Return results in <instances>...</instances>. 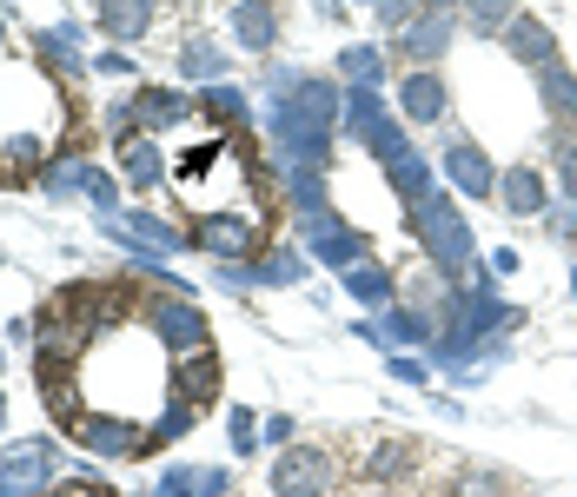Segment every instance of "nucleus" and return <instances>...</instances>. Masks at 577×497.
<instances>
[{"mask_svg": "<svg viewBox=\"0 0 577 497\" xmlns=\"http://www.w3.org/2000/svg\"><path fill=\"white\" fill-rule=\"evenodd\" d=\"M412 239H419V252H425L439 272H472V266H478L472 219H465L458 199H445V193H425V199L412 206Z\"/></svg>", "mask_w": 577, "mask_h": 497, "instance_id": "1", "label": "nucleus"}, {"mask_svg": "<svg viewBox=\"0 0 577 497\" xmlns=\"http://www.w3.org/2000/svg\"><path fill=\"white\" fill-rule=\"evenodd\" d=\"M346 139H359L379 166H392L399 153H412L405 146V120H392V106L379 100V86H346Z\"/></svg>", "mask_w": 577, "mask_h": 497, "instance_id": "2", "label": "nucleus"}, {"mask_svg": "<svg viewBox=\"0 0 577 497\" xmlns=\"http://www.w3.org/2000/svg\"><path fill=\"white\" fill-rule=\"evenodd\" d=\"M53 465H60V445L53 438H27L0 458V497H47L53 491Z\"/></svg>", "mask_w": 577, "mask_h": 497, "instance_id": "3", "label": "nucleus"}, {"mask_svg": "<svg viewBox=\"0 0 577 497\" xmlns=\"http://www.w3.org/2000/svg\"><path fill=\"white\" fill-rule=\"evenodd\" d=\"M306 246H312V259H326V266H359V259H372V246H365V232L359 226H346L332 206H319V213H306Z\"/></svg>", "mask_w": 577, "mask_h": 497, "instance_id": "4", "label": "nucleus"}, {"mask_svg": "<svg viewBox=\"0 0 577 497\" xmlns=\"http://www.w3.org/2000/svg\"><path fill=\"white\" fill-rule=\"evenodd\" d=\"M326 491H332V452H319V445L279 452V465H272V497H326Z\"/></svg>", "mask_w": 577, "mask_h": 497, "instance_id": "5", "label": "nucleus"}, {"mask_svg": "<svg viewBox=\"0 0 577 497\" xmlns=\"http://www.w3.org/2000/svg\"><path fill=\"white\" fill-rule=\"evenodd\" d=\"M213 259H259V246H266V232H259V219L253 213H206L199 219V232H193Z\"/></svg>", "mask_w": 577, "mask_h": 497, "instance_id": "6", "label": "nucleus"}, {"mask_svg": "<svg viewBox=\"0 0 577 497\" xmlns=\"http://www.w3.org/2000/svg\"><path fill=\"white\" fill-rule=\"evenodd\" d=\"M153 339L166 345V352H199L206 345V306H193L186 292H173V299H153Z\"/></svg>", "mask_w": 577, "mask_h": 497, "instance_id": "7", "label": "nucleus"}, {"mask_svg": "<svg viewBox=\"0 0 577 497\" xmlns=\"http://www.w3.org/2000/svg\"><path fill=\"white\" fill-rule=\"evenodd\" d=\"M73 438L93 452V458H106V465H120V458H133V452H146V432L133 425V418H120V412H100V418H73Z\"/></svg>", "mask_w": 577, "mask_h": 497, "instance_id": "8", "label": "nucleus"}, {"mask_svg": "<svg viewBox=\"0 0 577 497\" xmlns=\"http://www.w3.org/2000/svg\"><path fill=\"white\" fill-rule=\"evenodd\" d=\"M40 193L47 199H66V193H86L100 213H113L120 206V186H113V173H100L93 159H60L53 173H40Z\"/></svg>", "mask_w": 577, "mask_h": 497, "instance_id": "9", "label": "nucleus"}, {"mask_svg": "<svg viewBox=\"0 0 577 497\" xmlns=\"http://www.w3.org/2000/svg\"><path fill=\"white\" fill-rule=\"evenodd\" d=\"M445 113H452L445 80H439L432 66H412V73L399 80V120H412V126H439Z\"/></svg>", "mask_w": 577, "mask_h": 497, "instance_id": "10", "label": "nucleus"}, {"mask_svg": "<svg viewBox=\"0 0 577 497\" xmlns=\"http://www.w3.org/2000/svg\"><path fill=\"white\" fill-rule=\"evenodd\" d=\"M452 33H458V13H439V7H425L419 20H405V33H399V53H405L412 66H432V60H445Z\"/></svg>", "mask_w": 577, "mask_h": 497, "instance_id": "11", "label": "nucleus"}, {"mask_svg": "<svg viewBox=\"0 0 577 497\" xmlns=\"http://www.w3.org/2000/svg\"><path fill=\"white\" fill-rule=\"evenodd\" d=\"M126 106H133V133H166V126H179L193 113V100L179 86H140Z\"/></svg>", "mask_w": 577, "mask_h": 497, "instance_id": "12", "label": "nucleus"}, {"mask_svg": "<svg viewBox=\"0 0 577 497\" xmlns=\"http://www.w3.org/2000/svg\"><path fill=\"white\" fill-rule=\"evenodd\" d=\"M445 173H452V186H458L465 199L498 193V166H492L485 146H472V139H452V146H445Z\"/></svg>", "mask_w": 577, "mask_h": 497, "instance_id": "13", "label": "nucleus"}, {"mask_svg": "<svg viewBox=\"0 0 577 497\" xmlns=\"http://www.w3.org/2000/svg\"><path fill=\"white\" fill-rule=\"evenodd\" d=\"M505 53H512V60H525V66H552V60H558V40H552V27H545V20L512 13V20H505Z\"/></svg>", "mask_w": 577, "mask_h": 497, "instance_id": "14", "label": "nucleus"}, {"mask_svg": "<svg viewBox=\"0 0 577 497\" xmlns=\"http://www.w3.org/2000/svg\"><path fill=\"white\" fill-rule=\"evenodd\" d=\"M33 40H40V60H47L60 80H80V73L93 66V60L80 53V27H66V20H60V27H40Z\"/></svg>", "mask_w": 577, "mask_h": 497, "instance_id": "15", "label": "nucleus"}, {"mask_svg": "<svg viewBox=\"0 0 577 497\" xmlns=\"http://www.w3.org/2000/svg\"><path fill=\"white\" fill-rule=\"evenodd\" d=\"M179 359H186V365H179V379H173V398L199 412V405L219 392V359H213L206 345H199V352H179Z\"/></svg>", "mask_w": 577, "mask_h": 497, "instance_id": "16", "label": "nucleus"}, {"mask_svg": "<svg viewBox=\"0 0 577 497\" xmlns=\"http://www.w3.org/2000/svg\"><path fill=\"white\" fill-rule=\"evenodd\" d=\"M498 206H505V213H545V206H552V199H545V173H538V166L498 173Z\"/></svg>", "mask_w": 577, "mask_h": 497, "instance_id": "17", "label": "nucleus"}, {"mask_svg": "<svg viewBox=\"0 0 577 497\" xmlns=\"http://www.w3.org/2000/svg\"><path fill=\"white\" fill-rule=\"evenodd\" d=\"M153 13H159V0H100V33L106 40H140L153 27Z\"/></svg>", "mask_w": 577, "mask_h": 497, "instance_id": "18", "label": "nucleus"}, {"mask_svg": "<svg viewBox=\"0 0 577 497\" xmlns=\"http://www.w3.org/2000/svg\"><path fill=\"white\" fill-rule=\"evenodd\" d=\"M346 292H352L359 306H372V312H385V306H399V299H392L399 286H392V272H385L379 259H359V266H346Z\"/></svg>", "mask_w": 577, "mask_h": 497, "instance_id": "19", "label": "nucleus"}, {"mask_svg": "<svg viewBox=\"0 0 577 497\" xmlns=\"http://www.w3.org/2000/svg\"><path fill=\"white\" fill-rule=\"evenodd\" d=\"M233 33H239V46L266 53V46L279 40V13H272L266 0H239V7H233Z\"/></svg>", "mask_w": 577, "mask_h": 497, "instance_id": "20", "label": "nucleus"}, {"mask_svg": "<svg viewBox=\"0 0 577 497\" xmlns=\"http://www.w3.org/2000/svg\"><path fill=\"white\" fill-rule=\"evenodd\" d=\"M113 232L126 239V246H159V252H186V232H173L166 219H153V213H126V219H113Z\"/></svg>", "mask_w": 577, "mask_h": 497, "instance_id": "21", "label": "nucleus"}, {"mask_svg": "<svg viewBox=\"0 0 577 497\" xmlns=\"http://www.w3.org/2000/svg\"><path fill=\"white\" fill-rule=\"evenodd\" d=\"M385 179H392V193H399V199H412V206L432 193V166H425L419 153H399V159L385 166Z\"/></svg>", "mask_w": 577, "mask_h": 497, "instance_id": "22", "label": "nucleus"}, {"mask_svg": "<svg viewBox=\"0 0 577 497\" xmlns=\"http://www.w3.org/2000/svg\"><path fill=\"white\" fill-rule=\"evenodd\" d=\"M385 339H405V345H439V325H432V312L385 306Z\"/></svg>", "mask_w": 577, "mask_h": 497, "instance_id": "23", "label": "nucleus"}, {"mask_svg": "<svg viewBox=\"0 0 577 497\" xmlns=\"http://www.w3.org/2000/svg\"><path fill=\"white\" fill-rule=\"evenodd\" d=\"M538 80H545V106L558 113V120H577V73L571 66H538Z\"/></svg>", "mask_w": 577, "mask_h": 497, "instance_id": "24", "label": "nucleus"}, {"mask_svg": "<svg viewBox=\"0 0 577 497\" xmlns=\"http://www.w3.org/2000/svg\"><path fill=\"white\" fill-rule=\"evenodd\" d=\"M199 106H206L213 120H233V126H246V120H253V100H246L239 86H226V80H213V86L199 93Z\"/></svg>", "mask_w": 577, "mask_h": 497, "instance_id": "25", "label": "nucleus"}, {"mask_svg": "<svg viewBox=\"0 0 577 497\" xmlns=\"http://www.w3.org/2000/svg\"><path fill=\"white\" fill-rule=\"evenodd\" d=\"M339 73H346L352 86H379V80H385V53H379V46H346V53H339Z\"/></svg>", "mask_w": 577, "mask_h": 497, "instance_id": "26", "label": "nucleus"}, {"mask_svg": "<svg viewBox=\"0 0 577 497\" xmlns=\"http://www.w3.org/2000/svg\"><path fill=\"white\" fill-rule=\"evenodd\" d=\"M126 173H133V186H153V179H166V159L153 153V139L140 133V139H126Z\"/></svg>", "mask_w": 577, "mask_h": 497, "instance_id": "27", "label": "nucleus"}, {"mask_svg": "<svg viewBox=\"0 0 577 497\" xmlns=\"http://www.w3.org/2000/svg\"><path fill=\"white\" fill-rule=\"evenodd\" d=\"M179 66H186L193 80H219V73H226V53L206 46V40H186V46H179Z\"/></svg>", "mask_w": 577, "mask_h": 497, "instance_id": "28", "label": "nucleus"}, {"mask_svg": "<svg viewBox=\"0 0 577 497\" xmlns=\"http://www.w3.org/2000/svg\"><path fill=\"white\" fill-rule=\"evenodd\" d=\"M465 13H472V33H505V20L518 13L512 0H458Z\"/></svg>", "mask_w": 577, "mask_h": 497, "instance_id": "29", "label": "nucleus"}, {"mask_svg": "<svg viewBox=\"0 0 577 497\" xmlns=\"http://www.w3.org/2000/svg\"><path fill=\"white\" fill-rule=\"evenodd\" d=\"M253 272H259V286H292L306 272V259L299 252H272V259H253Z\"/></svg>", "mask_w": 577, "mask_h": 497, "instance_id": "30", "label": "nucleus"}, {"mask_svg": "<svg viewBox=\"0 0 577 497\" xmlns=\"http://www.w3.org/2000/svg\"><path fill=\"white\" fill-rule=\"evenodd\" d=\"M186 432H193V405H179V398H173V405H166V418L146 432V452H153V445H173V438H186Z\"/></svg>", "mask_w": 577, "mask_h": 497, "instance_id": "31", "label": "nucleus"}, {"mask_svg": "<svg viewBox=\"0 0 577 497\" xmlns=\"http://www.w3.org/2000/svg\"><path fill=\"white\" fill-rule=\"evenodd\" d=\"M405 458H412V445H385V452H372V465H365V472H372V478H399V472H405Z\"/></svg>", "mask_w": 577, "mask_h": 497, "instance_id": "32", "label": "nucleus"}, {"mask_svg": "<svg viewBox=\"0 0 577 497\" xmlns=\"http://www.w3.org/2000/svg\"><path fill=\"white\" fill-rule=\"evenodd\" d=\"M226 432H233V452H239V458H253V445H259V425H253V412H233V425H226Z\"/></svg>", "mask_w": 577, "mask_h": 497, "instance_id": "33", "label": "nucleus"}, {"mask_svg": "<svg viewBox=\"0 0 577 497\" xmlns=\"http://www.w3.org/2000/svg\"><path fill=\"white\" fill-rule=\"evenodd\" d=\"M159 497H199V472H186V465H173V472L159 478Z\"/></svg>", "mask_w": 577, "mask_h": 497, "instance_id": "34", "label": "nucleus"}, {"mask_svg": "<svg viewBox=\"0 0 577 497\" xmlns=\"http://www.w3.org/2000/svg\"><path fill=\"white\" fill-rule=\"evenodd\" d=\"M558 179H565V193L577 199V133L571 139H558Z\"/></svg>", "mask_w": 577, "mask_h": 497, "instance_id": "35", "label": "nucleus"}, {"mask_svg": "<svg viewBox=\"0 0 577 497\" xmlns=\"http://www.w3.org/2000/svg\"><path fill=\"white\" fill-rule=\"evenodd\" d=\"M7 159H13V166H33V159H40V139H27V133L7 139Z\"/></svg>", "mask_w": 577, "mask_h": 497, "instance_id": "36", "label": "nucleus"}, {"mask_svg": "<svg viewBox=\"0 0 577 497\" xmlns=\"http://www.w3.org/2000/svg\"><path fill=\"white\" fill-rule=\"evenodd\" d=\"M392 379H405V385H425V365H419V359H392Z\"/></svg>", "mask_w": 577, "mask_h": 497, "instance_id": "37", "label": "nucleus"}, {"mask_svg": "<svg viewBox=\"0 0 577 497\" xmlns=\"http://www.w3.org/2000/svg\"><path fill=\"white\" fill-rule=\"evenodd\" d=\"M199 497H226V472H199Z\"/></svg>", "mask_w": 577, "mask_h": 497, "instance_id": "38", "label": "nucleus"}, {"mask_svg": "<svg viewBox=\"0 0 577 497\" xmlns=\"http://www.w3.org/2000/svg\"><path fill=\"white\" fill-rule=\"evenodd\" d=\"M266 438L272 445H292V418H266Z\"/></svg>", "mask_w": 577, "mask_h": 497, "instance_id": "39", "label": "nucleus"}, {"mask_svg": "<svg viewBox=\"0 0 577 497\" xmlns=\"http://www.w3.org/2000/svg\"><path fill=\"white\" fill-rule=\"evenodd\" d=\"M379 13H385V20H392V27H399V20H405V13H412V0H379Z\"/></svg>", "mask_w": 577, "mask_h": 497, "instance_id": "40", "label": "nucleus"}, {"mask_svg": "<svg viewBox=\"0 0 577 497\" xmlns=\"http://www.w3.org/2000/svg\"><path fill=\"white\" fill-rule=\"evenodd\" d=\"M47 497H100V491H93V485L80 478V485H53V491H47Z\"/></svg>", "mask_w": 577, "mask_h": 497, "instance_id": "41", "label": "nucleus"}, {"mask_svg": "<svg viewBox=\"0 0 577 497\" xmlns=\"http://www.w3.org/2000/svg\"><path fill=\"white\" fill-rule=\"evenodd\" d=\"M552 226H558V232H577V206H558V213H552Z\"/></svg>", "mask_w": 577, "mask_h": 497, "instance_id": "42", "label": "nucleus"}, {"mask_svg": "<svg viewBox=\"0 0 577 497\" xmlns=\"http://www.w3.org/2000/svg\"><path fill=\"white\" fill-rule=\"evenodd\" d=\"M425 7H439V13H452V7H458V0H425Z\"/></svg>", "mask_w": 577, "mask_h": 497, "instance_id": "43", "label": "nucleus"}, {"mask_svg": "<svg viewBox=\"0 0 577 497\" xmlns=\"http://www.w3.org/2000/svg\"><path fill=\"white\" fill-rule=\"evenodd\" d=\"M571 299H577V266H571Z\"/></svg>", "mask_w": 577, "mask_h": 497, "instance_id": "44", "label": "nucleus"}, {"mask_svg": "<svg viewBox=\"0 0 577 497\" xmlns=\"http://www.w3.org/2000/svg\"><path fill=\"white\" fill-rule=\"evenodd\" d=\"M133 497H159V491H133Z\"/></svg>", "mask_w": 577, "mask_h": 497, "instance_id": "45", "label": "nucleus"}, {"mask_svg": "<svg viewBox=\"0 0 577 497\" xmlns=\"http://www.w3.org/2000/svg\"><path fill=\"white\" fill-rule=\"evenodd\" d=\"M0 40H7V20H0Z\"/></svg>", "mask_w": 577, "mask_h": 497, "instance_id": "46", "label": "nucleus"}, {"mask_svg": "<svg viewBox=\"0 0 577 497\" xmlns=\"http://www.w3.org/2000/svg\"><path fill=\"white\" fill-rule=\"evenodd\" d=\"M0 418H7V405H0Z\"/></svg>", "mask_w": 577, "mask_h": 497, "instance_id": "47", "label": "nucleus"}, {"mask_svg": "<svg viewBox=\"0 0 577 497\" xmlns=\"http://www.w3.org/2000/svg\"><path fill=\"white\" fill-rule=\"evenodd\" d=\"M0 365H7V359H0Z\"/></svg>", "mask_w": 577, "mask_h": 497, "instance_id": "48", "label": "nucleus"}]
</instances>
